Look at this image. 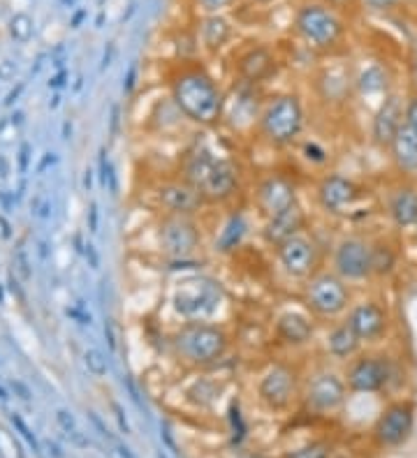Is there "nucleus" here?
I'll return each instance as SVG.
<instances>
[{
	"mask_svg": "<svg viewBox=\"0 0 417 458\" xmlns=\"http://www.w3.org/2000/svg\"><path fill=\"white\" fill-rule=\"evenodd\" d=\"M170 98L185 120L200 125L213 127L222 120L225 109V93L218 81L195 63H183L170 77Z\"/></svg>",
	"mask_w": 417,
	"mask_h": 458,
	"instance_id": "1",
	"label": "nucleus"
},
{
	"mask_svg": "<svg viewBox=\"0 0 417 458\" xmlns=\"http://www.w3.org/2000/svg\"><path fill=\"white\" fill-rule=\"evenodd\" d=\"M232 338L216 322H183L170 335L172 354L188 368H209L227 357Z\"/></svg>",
	"mask_w": 417,
	"mask_h": 458,
	"instance_id": "2",
	"label": "nucleus"
},
{
	"mask_svg": "<svg viewBox=\"0 0 417 458\" xmlns=\"http://www.w3.org/2000/svg\"><path fill=\"white\" fill-rule=\"evenodd\" d=\"M306 127V109L297 93H276L264 98L262 114L257 123V137L269 148L285 151L294 148L304 137Z\"/></svg>",
	"mask_w": 417,
	"mask_h": 458,
	"instance_id": "3",
	"label": "nucleus"
},
{
	"mask_svg": "<svg viewBox=\"0 0 417 458\" xmlns=\"http://www.w3.org/2000/svg\"><path fill=\"white\" fill-rule=\"evenodd\" d=\"M297 37L318 53L336 51L346 37V21L334 7L324 5L322 0H309L294 14Z\"/></svg>",
	"mask_w": 417,
	"mask_h": 458,
	"instance_id": "4",
	"label": "nucleus"
},
{
	"mask_svg": "<svg viewBox=\"0 0 417 458\" xmlns=\"http://www.w3.org/2000/svg\"><path fill=\"white\" fill-rule=\"evenodd\" d=\"M225 303V289L211 276L181 278L172 292V311L183 322H211Z\"/></svg>",
	"mask_w": 417,
	"mask_h": 458,
	"instance_id": "5",
	"label": "nucleus"
},
{
	"mask_svg": "<svg viewBox=\"0 0 417 458\" xmlns=\"http://www.w3.org/2000/svg\"><path fill=\"white\" fill-rule=\"evenodd\" d=\"M302 301L313 317L334 322L348 313V308L352 306V294L341 276L334 274L331 269H320L304 283Z\"/></svg>",
	"mask_w": 417,
	"mask_h": 458,
	"instance_id": "6",
	"label": "nucleus"
},
{
	"mask_svg": "<svg viewBox=\"0 0 417 458\" xmlns=\"http://www.w3.org/2000/svg\"><path fill=\"white\" fill-rule=\"evenodd\" d=\"M158 246L167 259H192L202 248V227L192 216L163 213L158 220Z\"/></svg>",
	"mask_w": 417,
	"mask_h": 458,
	"instance_id": "7",
	"label": "nucleus"
},
{
	"mask_svg": "<svg viewBox=\"0 0 417 458\" xmlns=\"http://www.w3.org/2000/svg\"><path fill=\"white\" fill-rule=\"evenodd\" d=\"M331 271L346 283H364L374 276V243L357 234H348L334 243Z\"/></svg>",
	"mask_w": 417,
	"mask_h": 458,
	"instance_id": "8",
	"label": "nucleus"
},
{
	"mask_svg": "<svg viewBox=\"0 0 417 458\" xmlns=\"http://www.w3.org/2000/svg\"><path fill=\"white\" fill-rule=\"evenodd\" d=\"M264 107V95L259 86L253 83L237 81L230 95H225V109H222V125H227L232 132L239 137H246L255 130L259 123V114Z\"/></svg>",
	"mask_w": 417,
	"mask_h": 458,
	"instance_id": "9",
	"label": "nucleus"
},
{
	"mask_svg": "<svg viewBox=\"0 0 417 458\" xmlns=\"http://www.w3.org/2000/svg\"><path fill=\"white\" fill-rule=\"evenodd\" d=\"M343 378L352 394H378L394 380V363L385 354L359 352L355 359L348 361Z\"/></svg>",
	"mask_w": 417,
	"mask_h": 458,
	"instance_id": "10",
	"label": "nucleus"
},
{
	"mask_svg": "<svg viewBox=\"0 0 417 458\" xmlns=\"http://www.w3.org/2000/svg\"><path fill=\"white\" fill-rule=\"evenodd\" d=\"M276 264L292 280L306 283L313 274L320 271V248L309 231H302L297 236L283 241L281 246L274 248Z\"/></svg>",
	"mask_w": 417,
	"mask_h": 458,
	"instance_id": "11",
	"label": "nucleus"
},
{
	"mask_svg": "<svg viewBox=\"0 0 417 458\" xmlns=\"http://www.w3.org/2000/svg\"><path fill=\"white\" fill-rule=\"evenodd\" d=\"M348 385L341 373L331 368H318L311 373L304 387V403L315 415H331L346 405Z\"/></svg>",
	"mask_w": 417,
	"mask_h": 458,
	"instance_id": "12",
	"label": "nucleus"
},
{
	"mask_svg": "<svg viewBox=\"0 0 417 458\" xmlns=\"http://www.w3.org/2000/svg\"><path fill=\"white\" fill-rule=\"evenodd\" d=\"M299 202V188L290 174L269 172L253 185V207L264 220Z\"/></svg>",
	"mask_w": 417,
	"mask_h": 458,
	"instance_id": "13",
	"label": "nucleus"
},
{
	"mask_svg": "<svg viewBox=\"0 0 417 458\" xmlns=\"http://www.w3.org/2000/svg\"><path fill=\"white\" fill-rule=\"evenodd\" d=\"M361 199V188L355 179L339 172H324L315 183V202L322 213L334 218H343L352 213Z\"/></svg>",
	"mask_w": 417,
	"mask_h": 458,
	"instance_id": "14",
	"label": "nucleus"
},
{
	"mask_svg": "<svg viewBox=\"0 0 417 458\" xmlns=\"http://www.w3.org/2000/svg\"><path fill=\"white\" fill-rule=\"evenodd\" d=\"M297 389H299V373L294 370L290 363H272L257 382V396L259 400L269 407V410H281L290 407V403L297 396Z\"/></svg>",
	"mask_w": 417,
	"mask_h": 458,
	"instance_id": "15",
	"label": "nucleus"
},
{
	"mask_svg": "<svg viewBox=\"0 0 417 458\" xmlns=\"http://www.w3.org/2000/svg\"><path fill=\"white\" fill-rule=\"evenodd\" d=\"M200 192L207 207H225L232 204L241 192V170L227 155H220L213 165L211 174L200 185Z\"/></svg>",
	"mask_w": 417,
	"mask_h": 458,
	"instance_id": "16",
	"label": "nucleus"
},
{
	"mask_svg": "<svg viewBox=\"0 0 417 458\" xmlns=\"http://www.w3.org/2000/svg\"><path fill=\"white\" fill-rule=\"evenodd\" d=\"M155 204L160 207L163 213H170V216H192V218L207 207L202 192L188 181H183L181 176L158 183Z\"/></svg>",
	"mask_w": 417,
	"mask_h": 458,
	"instance_id": "17",
	"label": "nucleus"
},
{
	"mask_svg": "<svg viewBox=\"0 0 417 458\" xmlns=\"http://www.w3.org/2000/svg\"><path fill=\"white\" fill-rule=\"evenodd\" d=\"M415 426V407L408 400H396L389 403L380 412L374 426V437L380 447H398L403 444L413 433Z\"/></svg>",
	"mask_w": 417,
	"mask_h": 458,
	"instance_id": "18",
	"label": "nucleus"
},
{
	"mask_svg": "<svg viewBox=\"0 0 417 458\" xmlns=\"http://www.w3.org/2000/svg\"><path fill=\"white\" fill-rule=\"evenodd\" d=\"M343 320H346V324L355 331L361 345L378 343L389 329L387 311L378 301H374V298H364V301H359V303H352Z\"/></svg>",
	"mask_w": 417,
	"mask_h": 458,
	"instance_id": "19",
	"label": "nucleus"
},
{
	"mask_svg": "<svg viewBox=\"0 0 417 458\" xmlns=\"http://www.w3.org/2000/svg\"><path fill=\"white\" fill-rule=\"evenodd\" d=\"M235 72L239 81L262 86L276 77L278 58L267 44H250L235 56Z\"/></svg>",
	"mask_w": 417,
	"mask_h": 458,
	"instance_id": "20",
	"label": "nucleus"
},
{
	"mask_svg": "<svg viewBox=\"0 0 417 458\" xmlns=\"http://www.w3.org/2000/svg\"><path fill=\"white\" fill-rule=\"evenodd\" d=\"M352 90H355V77H352L348 65L324 63L315 74V93H318V100L327 107L346 105Z\"/></svg>",
	"mask_w": 417,
	"mask_h": 458,
	"instance_id": "21",
	"label": "nucleus"
},
{
	"mask_svg": "<svg viewBox=\"0 0 417 458\" xmlns=\"http://www.w3.org/2000/svg\"><path fill=\"white\" fill-rule=\"evenodd\" d=\"M315 338V322L313 315L306 311H285L274 322V340L287 350L306 348Z\"/></svg>",
	"mask_w": 417,
	"mask_h": 458,
	"instance_id": "22",
	"label": "nucleus"
},
{
	"mask_svg": "<svg viewBox=\"0 0 417 458\" xmlns=\"http://www.w3.org/2000/svg\"><path fill=\"white\" fill-rule=\"evenodd\" d=\"M306 227H309V216H306V211L302 209V204L297 202L294 207L276 213V216H272V218H267L262 222L259 234H262V241L269 248H278L283 241L306 231Z\"/></svg>",
	"mask_w": 417,
	"mask_h": 458,
	"instance_id": "23",
	"label": "nucleus"
},
{
	"mask_svg": "<svg viewBox=\"0 0 417 458\" xmlns=\"http://www.w3.org/2000/svg\"><path fill=\"white\" fill-rule=\"evenodd\" d=\"M403 100L398 95H387L376 111L374 120H371V139L380 148H389L398 132V127L403 123Z\"/></svg>",
	"mask_w": 417,
	"mask_h": 458,
	"instance_id": "24",
	"label": "nucleus"
},
{
	"mask_svg": "<svg viewBox=\"0 0 417 458\" xmlns=\"http://www.w3.org/2000/svg\"><path fill=\"white\" fill-rule=\"evenodd\" d=\"M361 350V340L355 335V331L346 324V320L331 322L329 329L324 331L322 338V352L327 359L334 361H350L355 359Z\"/></svg>",
	"mask_w": 417,
	"mask_h": 458,
	"instance_id": "25",
	"label": "nucleus"
},
{
	"mask_svg": "<svg viewBox=\"0 0 417 458\" xmlns=\"http://www.w3.org/2000/svg\"><path fill=\"white\" fill-rule=\"evenodd\" d=\"M220 155L213 153V148H209L207 144L195 142L192 146L185 148V153L181 157L179 165V176L183 181H188L190 185L200 190V185L204 183V179L211 174L213 165H216Z\"/></svg>",
	"mask_w": 417,
	"mask_h": 458,
	"instance_id": "26",
	"label": "nucleus"
},
{
	"mask_svg": "<svg viewBox=\"0 0 417 458\" xmlns=\"http://www.w3.org/2000/svg\"><path fill=\"white\" fill-rule=\"evenodd\" d=\"M197 42L207 53H218L230 44L235 26L222 14H204L197 24Z\"/></svg>",
	"mask_w": 417,
	"mask_h": 458,
	"instance_id": "27",
	"label": "nucleus"
},
{
	"mask_svg": "<svg viewBox=\"0 0 417 458\" xmlns=\"http://www.w3.org/2000/svg\"><path fill=\"white\" fill-rule=\"evenodd\" d=\"M248 229H250V222L246 218V213L232 211L230 216L220 222L216 241H213V250H216L218 255H232V252H237L241 246H244Z\"/></svg>",
	"mask_w": 417,
	"mask_h": 458,
	"instance_id": "28",
	"label": "nucleus"
},
{
	"mask_svg": "<svg viewBox=\"0 0 417 458\" xmlns=\"http://www.w3.org/2000/svg\"><path fill=\"white\" fill-rule=\"evenodd\" d=\"M389 151H392V160L398 170L403 174H415L417 172V127L403 120L392 146H389Z\"/></svg>",
	"mask_w": 417,
	"mask_h": 458,
	"instance_id": "29",
	"label": "nucleus"
},
{
	"mask_svg": "<svg viewBox=\"0 0 417 458\" xmlns=\"http://www.w3.org/2000/svg\"><path fill=\"white\" fill-rule=\"evenodd\" d=\"M294 151H297V157H299V160L309 167L311 172H322L324 174V170H327L329 162H331L329 146L318 137H302L299 142H297Z\"/></svg>",
	"mask_w": 417,
	"mask_h": 458,
	"instance_id": "30",
	"label": "nucleus"
},
{
	"mask_svg": "<svg viewBox=\"0 0 417 458\" xmlns=\"http://www.w3.org/2000/svg\"><path fill=\"white\" fill-rule=\"evenodd\" d=\"M389 218L396 227L417 225V190L398 188L389 199Z\"/></svg>",
	"mask_w": 417,
	"mask_h": 458,
	"instance_id": "31",
	"label": "nucleus"
},
{
	"mask_svg": "<svg viewBox=\"0 0 417 458\" xmlns=\"http://www.w3.org/2000/svg\"><path fill=\"white\" fill-rule=\"evenodd\" d=\"M355 90L359 95H380L387 90V74L380 65H366L364 70L357 72L355 77Z\"/></svg>",
	"mask_w": 417,
	"mask_h": 458,
	"instance_id": "32",
	"label": "nucleus"
},
{
	"mask_svg": "<svg viewBox=\"0 0 417 458\" xmlns=\"http://www.w3.org/2000/svg\"><path fill=\"white\" fill-rule=\"evenodd\" d=\"M185 396H188L190 403L204 407V405L213 403V398L218 396V385L209 378H197L192 382V387L185 391Z\"/></svg>",
	"mask_w": 417,
	"mask_h": 458,
	"instance_id": "33",
	"label": "nucleus"
},
{
	"mask_svg": "<svg viewBox=\"0 0 417 458\" xmlns=\"http://www.w3.org/2000/svg\"><path fill=\"white\" fill-rule=\"evenodd\" d=\"M396 266V252L389 243H374V276H387Z\"/></svg>",
	"mask_w": 417,
	"mask_h": 458,
	"instance_id": "34",
	"label": "nucleus"
},
{
	"mask_svg": "<svg viewBox=\"0 0 417 458\" xmlns=\"http://www.w3.org/2000/svg\"><path fill=\"white\" fill-rule=\"evenodd\" d=\"M331 456V447L327 442H309L306 447H299L294 452H287L285 458H329Z\"/></svg>",
	"mask_w": 417,
	"mask_h": 458,
	"instance_id": "35",
	"label": "nucleus"
},
{
	"mask_svg": "<svg viewBox=\"0 0 417 458\" xmlns=\"http://www.w3.org/2000/svg\"><path fill=\"white\" fill-rule=\"evenodd\" d=\"M192 3L202 14H220L222 9L232 7L237 0H192Z\"/></svg>",
	"mask_w": 417,
	"mask_h": 458,
	"instance_id": "36",
	"label": "nucleus"
},
{
	"mask_svg": "<svg viewBox=\"0 0 417 458\" xmlns=\"http://www.w3.org/2000/svg\"><path fill=\"white\" fill-rule=\"evenodd\" d=\"M230 419H232V428H235V437L241 440L244 437V422H241V412H239V405L232 403V410H230Z\"/></svg>",
	"mask_w": 417,
	"mask_h": 458,
	"instance_id": "37",
	"label": "nucleus"
},
{
	"mask_svg": "<svg viewBox=\"0 0 417 458\" xmlns=\"http://www.w3.org/2000/svg\"><path fill=\"white\" fill-rule=\"evenodd\" d=\"M403 120H406V123H411L413 127H417V98H411V100L406 102Z\"/></svg>",
	"mask_w": 417,
	"mask_h": 458,
	"instance_id": "38",
	"label": "nucleus"
},
{
	"mask_svg": "<svg viewBox=\"0 0 417 458\" xmlns=\"http://www.w3.org/2000/svg\"><path fill=\"white\" fill-rule=\"evenodd\" d=\"M369 9H374V12H385V9H392L398 0H361Z\"/></svg>",
	"mask_w": 417,
	"mask_h": 458,
	"instance_id": "39",
	"label": "nucleus"
},
{
	"mask_svg": "<svg viewBox=\"0 0 417 458\" xmlns=\"http://www.w3.org/2000/svg\"><path fill=\"white\" fill-rule=\"evenodd\" d=\"M86 359H88V363H91V368L96 370V373H100V375L107 370V363H105V359H102L98 352H91Z\"/></svg>",
	"mask_w": 417,
	"mask_h": 458,
	"instance_id": "40",
	"label": "nucleus"
},
{
	"mask_svg": "<svg viewBox=\"0 0 417 458\" xmlns=\"http://www.w3.org/2000/svg\"><path fill=\"white\" fill-rule=\"evenodd\" d=\"M160 437H163V442L167 444V449H170L172 454H179V447H176V442H174V435H172V431L167 426H163L160 428Z\"/></svg>",
	"mask_w": 417,
	"mask_h": 458,
	"instance_id": "41",
	"label": "nucleus"
},
{
	"mask_svg": "<svg viewBox=\"0 0 417 458\" xmlns=\"http://www.w3.org/2000/svg\"><path fill=\"white\" fill-rule=\"evenodd\" d=\"M324 5H329V7H334L336 12H341V9H352L355 7L359 0H322Z\"/></svg>",
	"mask_w": 417,
	"mask_h": 458,
	"instance_id": "42",
	"label": "nucleus"
},
{
	"mask_svg": "<svg viewBox=\"0 0 417 458\" xmlns=\"http://www.w3.org/2000/svg\"><path fill=\"white\" fill-rule=\"evenodd\" d=\"M135 86H137V65H130V70H128V77H125V86H123L128 95L135 90Z\"/></svg>",
	"mask_w": 417,
	"mask_h": 458,
	"instance_id": "43",
	"label": "nucleus"
},
{
	"mask_svg": "<svg viewBox=\"0 0 417 458\" xmlns=\"http://www.w3.org/2000/svg\"><path fill=\"white\" fill-rule=\"evenodd\" d=\"M102 170H105V181L109 179V190L116 194V174H114V167H111V165H105V167H102Z\"/></svg>",
	"mask_w": 417,
	"mask_h": 458,
	"instance_id": "44",
	"label": "nucleus"
},
{
	"mask_svg": "<svg viewBox=\"0 0 417 458\" xmlns=\"http://www.w3.org/2000/svg\"><path fill=\"white\" fill-rule=\"evenodd\" d=\"M125 385H128V389H130V396H133L135 403H137V405H142V403H139V391H137L135 382H133V378H130V375L125 378Z\"/></svg>",
	"mask_w": 417,
	"mask_h": 458,
	"instance_id": "45",
	"label": "nucleus"
},
{
	"mask_svg": "<svg viewBox=\"0 0 417 458\" xmlns=\"http://www.w3.org/2000/svg\"><path fill=\"white\" fill-rule=\"evenodd\" d=\"M114 412H116V419H118V424H120V428H123L125 433H130V426H128V422H125V417H123V412H120V407L118 405H114Z\"/></svg>",
	"mask_w": 417,
	"mask_h": 458,
	"instance_id": "46",
	"label": "nucleus"
},
{
	"mask_svg": "<svg viewBox=\"0 0 417 458\" xmlns=\"http://www.w3.org/2000/svg\"><path fill=\"white\" fill-rule=\"evenodd\" d=\"M118 118H120V109L114 107V118H111V135L118 132Z\"/></svg>",
	"mask_w": 417,
	"mask_h": 458,
	"instance_id": "47",
	"label": "nucleus"
},
{
	"mask_svg": "<svg viewBox=\"0 0 417 458\" xmlns=\"http://www.w3.org/2000/svg\"><path fill=\"white\" fill-rule=\"evenodd\" d=\"M118 452H120V456H123V458H135L133 454H130V449H123V447H120Z\"/></svg>",
	"mask_w": 417,
	"mask_h": 458,
	"instance_id": "48",
	"label": "nucleus"
},
{
	"mask_svg": "<svg viewBox=\"0 0 417 458\" xmlns=\"http://www.w3.org/2000/svg\"><path fill=\"white\" fill-rule=\"evenodd\" d=\"M253 3H257V5H272L274 0H253Z\"/></svg>",
	"mask_w": 417,
	"mask_h": 458,
	"instance_id": "49",
	"label": "nucleus"
},
{
	"mask_svg": "<svg viewBox=\"0 0 417 458\" xmlns=\"http://www.w3.org/2000/svg\"><path fill=\"white\" fill-rule=\"evenodd\" d=\"M239 458H255V456H239Z\"/></svg>",
	"mask_w": 417,
	"mask_h": 458,
	"instance_id": "50",
	"label": "nucleus"
},
{
	"mask_svg": "<svg viewBox=\"0 0 417 458\" xmlns=\"http://www.w3.org/2000/svg\"><path fill=\"white\" fill-rule=\"evenodd\" d=\"M158 458H167V456H163V454H160V456H158Z\"/></svg>",
	"mask_w": 417,
	"mask_h": 458,
	"instance_id": "51",
	"label": "nucleus"
}]
</instances>
